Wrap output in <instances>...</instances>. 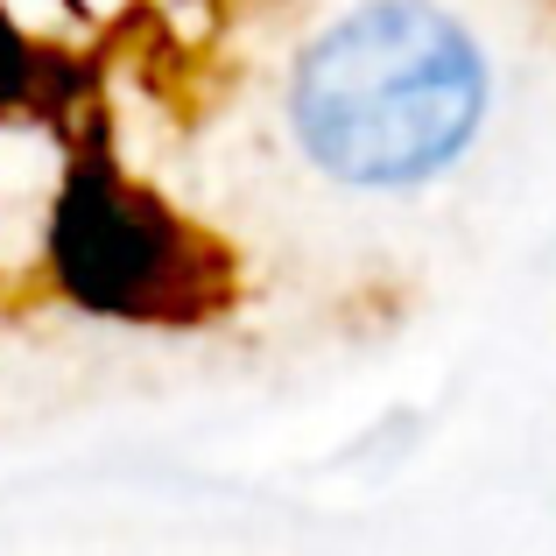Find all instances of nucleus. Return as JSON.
I'll list each match as a JSON object with an SVG mask.
<instances>
[{
    "instance_id": "f257e3e1",
    "label": "nucleus",
    "mask_w": 556,
    "mask_h": 556,
    "mask_svg": "<svg viewBox=\"0 0 556 556\" xmlns=\"http://www.w3.org/2000/svg\"><path fill=\"white\" fill-rule=\"evenodd\" d=\"M486 106V56L430 0H367L317 28L289 71V127L303 155L359 190L444 177L479 141Z\"/></svg>"
}]
</instances>
